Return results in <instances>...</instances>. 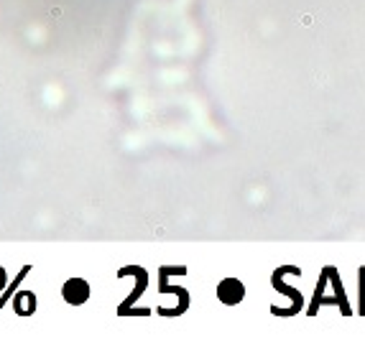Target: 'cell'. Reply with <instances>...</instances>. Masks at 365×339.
<instances>
[{
  "label": "cell",
  "mask_w": 365,
  "mask_h": 339,
  "mask_svg": "<svg viewBox=\"0 0 365 339\" xmlns=\"http://www.w3.org/2000/svg\"><path fill=\"white\" fill-rule=\"evenodd\" d=\"M29 303H36V298H34V293H21V296L16 298V311H19L21 316H29L31 311L36 309V306H29Z\"/></svg>",
  "instance_id": "7a4b0ae2"
},
{
  "label": "cell",
  "mask_w": 365,
  "mask_h": 339,
  "mask_svg": "<svg viewBox=\"0 0 365 339\" xmlns=\"http://www.w3.org/2000/svg\"><path fill=\"white\" fill-rule=\"evenodd\" d=\"M3 283H6V271L0 268V288H3Z\"/></svg>",
  "instance_id": "3957f363"
},
{
  "label": "cell",
  "mask_w": 365,
  "mask_h": 339,
  "mask_svg": "<svg viewBox=\"0 0 365 339\" xmlns=\"http://www.w3.org/2000/svg\"><path fill=\"white\" fill-rule=\"evenodd\" d=\"M64 298H67L69 303H85L87 298H90V286H87V281H82V278L67 281V286H64Z\"/></svg>",
  "instance_id": "6da1fadb"
}]
</instances>
